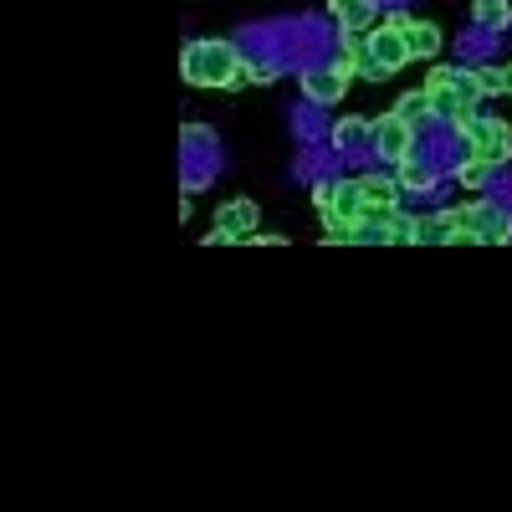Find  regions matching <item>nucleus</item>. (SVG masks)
Returning a JSON list of instances; mask_svg holds the SVG:
<instances>
[{"label": "nucleus", "instance_id": "f257e3e1", "mask_svg": "<svg viewBox=\"0 0 512 512\" xmlns=\"http://www.w3.org/2000/svg\"><path fill=\"white\" fill-rule=\"evenodd\" d=\"M180 72H185V82H195V88H231V93L277 77V67L246 62L236 41H190L185 57H180Z\"/></svg>", "mask_w": 512, "mask_h": 512}, {"label": "nucleus", "instance_id": "f03ea898", "mask_svg": "<svg viewBox=\"0 0 512 512\" xmlns=\"http://www.w3.org/2000/svg\"><path fill=\"white\" fill-rule=\"evenodd\" d=\"M456 221V241L451 246H512V216L492 200H472V205H451Z\"/></svg>", "mask_w": 512, "mask_h": 512}, {"label": "nucleus", "instance_id": "7ed1b4c3", "mask_svg": "<svg viewBox=\"0 0 512 512\" xmlns=\"http://www.w3.org/2000/svg\"><path fill=\"white\" fill-rule=\"evenodd\" d=\"M425 98H431V113L446 118L456 134H466V128L482 118L472 98H461V93L451 88V67H431V77H425Z\"/></svg>", "mask_w": 512, "mask_h": 512}, {"label": "nucleus", "instance_id": "20e7f679", "mask_svg": "<svg viewBox=\"0 0 512 512\" xmlns=\"http://www.w3.org/2000/svg\"><path fill=\"white\" fill-rule=\"evenodd\" d=\"M461 139H466V149H472V159H482L492 169L512 159V123L507 118H477Z\"/></svg>", "mask_w": 512, "mask_h": 512}, {"label": "nucleus", "instance_id": "39448f33", "mask_svg": "<svg viewBox=\"0 0 512 512\" xmlns=\"http://www.w3.org/2000/svg\"><path fill=\"white\" fill-rule=\"evenodd\" d=\"M338 77H369V82H384L379 67H374V52H369V31H338V57L328 62Z\"/></svg>", "mask_w": 512, "mask_h": 512}, {"label": "nucleus", "instance_id": "423d86ee", "mask_svg": "<svg viewBox=\"0 0 512 512\" xmlns=\"http://www.w3.org/2000/svg\"><path fill=\"white\" fill-rule=\"evenodd\" d=\"M369 144H374V154L384 164H405V159H415V123L384 113V118H374V139Z\"/></svg>", "mask_w": 512, "mask_h": 512}, {"label": "nucleus", "instance_id": "0eeeda50", "mask_svg": "<svg viewBox=\"0 0 512 512\" xmlns=\"http://www.w3.org/2000/svg\"><path fill=\"white\" fill-rule=\"evenodd\" d=\"M256 236V200H226L216 210V231L205 236V246H221V241H251Z\"/></svg>", "mask_w": 512, "mask_h": 512}, {"label": "nucleus", "instance_id": "6e6552de", "mask_svg": "<svg viewBox=\"0 0 512 512\" xmlns=\"http://www.w3.org/2000/svg\"><path fill=\"white\" fill-rule=\"evenodd\" d=\"M369 52H374V67H379V77H395V72L410 62L405 36H400V31H390V26H374V31H369Z\"/></svg>", "mask_w": 512, "mask_h": 512}, {"label": "nucleus", "instance_id": "1a4fd4ad", "mask_svg": "<svg viewBox=\"0 0 512 512\" xmlns=\"http://www.w3.org/2000/svg\"><path fill=\"white\" fill-rule=\"evenodd\" d=\"M354 190H359V205H400L405 190L395 175H384V169H369V175H354Z\"/></svg>", "mask_w": 512, "mask_h": 512}, {"label": "nucleus", "instance_id": "9d476101", "mask_svg": "<svg viewBox=\"0 0 512 512\" xmlns=\"http://www.w3.org/2000/svg\"><path fill=\"white\" fill-rule=\"evenodd\" d=\"M303 93H308V103H323V108H333L338 98L349 93V77H338L333 67H313V72H303Z\"/></svg>", "mask_w": 512, "mask_h": 512}, {"label": "nucleus", "instance_id": "9b49d317", "mask_svg": "<svg viewBox=\"0 0 512 512\" xmlns=\"http://www.w3.org/2000/svg\"><path fill=\"white\" fill-rule=\"evenodd\" d=\"M328 16L338 21V31H369L379 21L374 0H328Z\"/></svg>", "mask_w": 512, "mask_h": 512}, {"label": "nucleus", "instance_id": "f8f14e48", "mask_svg": "<svg viewBox=\"0 0 512 512\" xmlns=\"http://www.w3.org/2000/svg\"><path fill=\"white\" fill-rule=\"evenodd\" d=\"M405 47H410V62H415V57H420V62H431V57L446 47V41H441V26L410 16V26H405Z\"/></svg>", "mask_w": 512, "mask_h": 512}, {"label": "nucleus", "instance_id": "ddd939ff", "mask_svg": "<svg viewBox=\"0 0 512 512\" xmlns=\"http://www.w3.org/2000/svg\"><path fill=\"white\" fill-rule=\"evenodd\" d=\"M451 241H456L451 210H431V216H415V246H451Z\"/></svg>", "mask_w": 512, "mask_h": 512}, {"label": "nucleus", "instance_id": "4468645a", "mask_svg": "<svg viewBox=\"0 0 512 512\" xmlns=\"http://www.w3.org/2000/svg\"><path fill=\"white\" fill-rule=\"evenodd\" d=\"M395 180H400L405 195H431V190H436V169H425V164L405 159V164H395Z\"/></svg>", "mask_w": 512, "mask_h": 512}, {"label": "nucleus", "instance_id": "2eb2a0df", "mask_svg": "<svg viewBox=\"0 0 512 512\" xmlns=\"http://www.w3.org/2000/svg\"><path fill=\"white\" fill-rule=\"evenodd\" d=\"M364 139H374V118L349 113V118L333 123V144H338V149H354V144H364Z\"/></svg>", "mask_w": 512, "mask_h": 512}, {"label": "nucleus", "instance_id": "dca6fc26", "mask_svg": "<svg viewBox=\"0 0 512 512\" xmlns=\"http://www.w3.org/2000/svg\"><path fill=\"white\" fill-rule=\"evenodd\" d=\"M472 16L482 31H507L512 21V0H472Z\"/></svg>", "mask_w": 512, "mask_h": 512}, {"label": "nucleus", "instance_id": "f3484780", "mask_svg": "<svg viewBox=\"0 0 512 512\" xmlns=\"http://www.w3.org/2000/svg\"><path fill=\"white\" fill-rule=\"evenodd\" d=\"M395 118H405V123H425V118H431V98H425V88H410V93H400V103H395Z\"/></svg>", "mask_w": 512, "mask_h": 512}, {"label": "nucleus", "instance_id": "a211bd4d", "mask_svg": "<svg viewBox=\"0 0 512 512\" xmlns=\"http://www.w3.org/2000/svg\"><path fill=\"white\" fill-rule=\"evenodd\" d=\"M472 72H477V88H482V98L507 93V72H502V67H472Z\"/></svg>", "mask_w": 512, "mask_h": 512}, {"label": "nucleus", "instance_id": "6ab92c4d", "mask_svg": "<svg viewBox=\"0 0 512 512\" xmlns=\"http://www.w3.org/2000/svg\"><path fill=\"white\" fill-rule=\"evenodd\" d=\"M487 175H492V164H482V159H466V164L456 169V180H461L466 190H482V185H487Z\"/></svg>", "mask_w": 512, "mask_h": 512}, {"label": "nucleus", "instance_id": "aec40b11", "mask_svg": "<svg viewBox=\"0 0 512 512\" xmlns=\"http://www.w3.org/2000/svg\"><path fill=\"white\" fill-rule=\"evenodd\" d=\"M333 195H338V180H318V185H313V205H318V216L333 205Z\"/></svg>", "mask_w": 512, "mask_h": 512}, {"label": "nucleus", "instance_id": "412c9836", "mask_svg": "<svg viewBox=\"0 0 512 512\" xmlns=\"http://www.w3.org/2000/svg\"><path fill=\"white\" fill-rule=\"evenodd\" d=\"M379 26H390V31H400V36H405V26H410V11H390V16H384Z\"/></svg>", "mask_w": 512, "mask_h": 512}, {"label": "nucleus", "instance_id": "4be33fe9", "mask_svg": "<svg viewBox=\"0 0 512 512\" xmlns=\"http://www.w3.org/2000/svg\"><path fill=\"white\" fill-rule=\"evenodd\" d=\"M502 72H507V93H512V67H502Z\"/></svg>", "mask_w": 512, "mask_h": 512}]
</instances>
